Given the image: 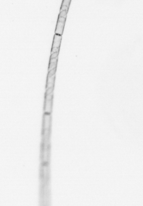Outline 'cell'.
I'll return each instance as SVG.
<instances>
[{
	"label": "cell",
	"instance_id": "1",
	"mask_svg": "<svg viewBox=\"0 0 143 206\" xmlns=\"http://www.w3.org/2000/svg\"><path fill=\"white\" fill-rule=\"evenodd\" d=\"M67 13V12L64 11L60 12L56 23L55 34L61 36L63 34Z\"/></svg>",
	"mask_w": 143,
	"mask_h": 206
},
{
	"label": "cell",
	"instance_id": "2",
	"mask_svg": "<svg viewBox=\"0 0 143 206\" xmlns=\"http://www.w3.org/2000/svg\"><path fill=\"white\" fill-rule=\"evenodd\" d=\"M53 98V93L50 94L45 95L44 105V113L51 114L52 111Z\"/></svg>",
	"mask_w": 143,
	"mask_h": 206
},
{
	"label": "cell",
	"instance_id": "3",
	"mask_svg": "<svg viewBox=\"0 0 143 206\" xmlns=\"http://www.w3.org/2000/svg\"><path fill=\"white\" fill-rule=\"evenodd\" d=\"M61 40H62L61 35L54 34L53 42H52V48H60Z\"/></svg>",
	"mask_w": 143,
	"mask_h": 206
},
{
	"label": "cell",
	"instance_id": "4",
	"mask_svg": "<svg viewBox=\"0 0 143 206\" xmlns=\"http://www.w3.org/2000/svg\"><path fill=\"white\" fill-rule=\"evenodd\" d=\"M55 79V75L51 77H47L46 85V89L49 88L54 87Z\"/></svg>",
	"mask_w": 143,
	"mask_h": 206
},
{
	"label": "cell",
	"instance_id": "5",
	"mask_svg": "<svg viewBox=\"0 0 143 206\" xmlns=\"http://www.w3.org/2000/svg\"><path fill=\"white\" fill-rule=\"evenodd\" d=\"M71 1V0H62L60 12L64 11L68 13Z\"/></svg>",
	"mask_w": 143,
	"mask_h": 206
},
{
	"label": "cell",
	"instance_id": "6",
	"mask_svg": "<svg viewBox=\"0 0 143 206\" xmlns=\"http://www.w3.org/2000/svg\"><path fill=\"white\" fill-rule=\"evenodd\" d=\"M57 61H58L57 58L50 59V61H49V66H48V71L56 68V66H57Z\"/></svg>",
	"mask_w": 143,
	"mask_h": 206
},
{
	"label": "cell",
	"instance_id": "7",
	"mask_svg": "<svg viewBox=\"0 0 143 206\" xmlns=\"http://www.w3.org/2000/svg\"><path fill=\"white\" fill-rule=\"evenodd\" d=\"M56 68H54V69L51 70L50 71H48L47 77H51L52 76L55 75L56 72Z\"/></svg>",
	"mask_w": 143,
	"mask_h": 206
},
{
	"label": "cell",
	"instance_id": "8",
	"mask_svg": "<svg viewBox=\"0 0 143 206\" xmlns=\"http://www.w3.org/2000/svg\"><path fill=\"white\" fill-rule=\"evenodd\" d=\"M54 87L49 88L46 89V92H45V95L50 94L53 93V90H54Z\"/></svg>",
	"mask_w": 143,
	"mask_h": 206
},
{
	"label": "cell",
	"instance_id": "9",
	"mask_svg": "<svg viewBox=\"0 0 143 206\" xmlns=\"http://www.w3.org/2000/svg\"><path fill=\"white\" fill-rule=\"evenodd\" d=\"M58 53H59V52H56L51 54V55H50V59L57 58H58Z\"/></svg>",
	"mask_w": 143,
	"mask_h": 206
},
{
	"label": "cell",
	"instance_id": "10",
	"mask_svg": "<svg viewBox=\"0 0 143 206\" xmlns=\"http://www.w3.org/2000/svg\"><path fill=\"white\" fill-rule=\"evenodd\" d=\"M59 48H52L51 51V54L54 52H59Z\"/></svg>",
	"mask_w": 143,
	"mask_h": 206
}]
</instances>
